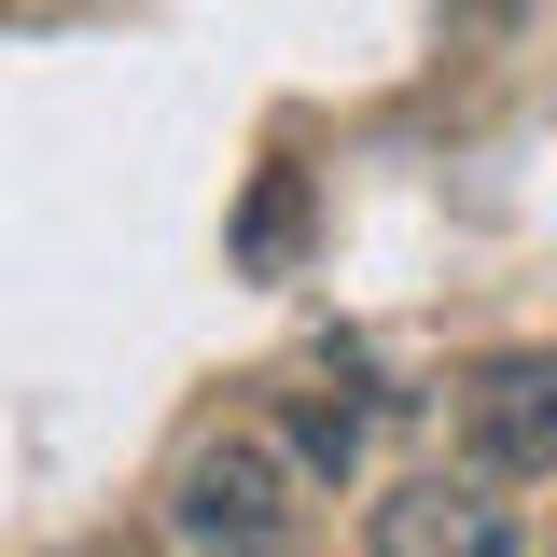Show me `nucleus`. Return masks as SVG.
Masks as SVG:
<instances>
[{"label": "nucleus", "mask_w": 557, "mask_h": 557, "mask_svg": "<svg viewBox=\"0 0 557 557\" xmlns=\"http://www.w3.org/2000/svg\"><path fill=\"white\" fill-rule=\"evenodd\" d=\"M307 502L321 487L293 474V446H278L265 418H223L182 446V474H168V544L182 557H293L307 544Z\"/></svg>", "instance_id": "f257e3e1"}, {"label": "nucleus", "mask_w": 557, "mask_h": 557, "mask_svg": "<svg viewBox=\"0 0 557 557\" xmlns=\"http://www.w3.org/2000/svg\"><path fill=\"white\" fill-rule=\"evenodd\" d=\"M362 557H516V502L502 474H391L362 502Z\"/></svg>", "instance_id": "f03ea898"}, {"label": "nucleus", "mask_w": 557, "mask_h": 557, "mask_svg": "<svg viewBox=\"0 0 557 557\" xmlns=\"http://www.w3.org/2000/svg\"><path fill=\"white\" fill-rule=\"evenodd\" d=\"M460 446H474V474H557V348H502L460 376Z\"/></svg>", "instance_id": "7ed1b4c3"}, {"label": "nucleus", "mask_w": 557, "mask_h": 557, "mask_svg": "<svg viewBox=\"0 0 557 557\" xmlns=\"http://www.w3.org/2000/svg\"><path fill=\"white\" fill-rule=\"evenodd\" d=\"M278 446H293V474L321 487V474H348V460H362V405H335V391H293V405L265 418Z\"/></svg>", "instance_id": "20e7f679"}, {"label": "nucleus", "mask_w": 557, "mask_h": 557, "mask_svg": "<svg viewBox=\"0 0 557 557\" xmlns=\"http://www.w3.org/2000/svg\"><path fill=\"white\" fill-rule=\"evenodd\" d=\"M70 557H139V544H70Z\"/></svg>", "instance_id": "39448f33"}]
</instances>
